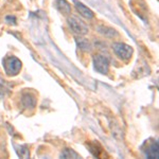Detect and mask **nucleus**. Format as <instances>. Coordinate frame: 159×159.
Listing matches in <instances>:
<instances>
[{
    "label": "nucleus",
    "mask_w": 159,
    "mask_h": 159,
    "mask_svg": "<svg viewBox=\"0 0 159 159\" xmlns=\"http://www.w3.org/2000/svg\"><path fill=\"white\" fill-rule=\"evenodd\" d=\"M3 66L7 75L14 76L19 73L22 65L19 58H17L16 56H7L3 61Z\"/></svg>",
    "instance_id": "obj_1"
},
{
    "label": "nucleus",
    "mask_w": 159,
    "mask_h": 159,
    "mask_svg": "<svg viewBox=\"0 0 159 159\" xmlns=\"http://www.w3.org/2000/svg\"><path fill=\"white\" fill-rule=\"evenodd\" d=\"M112 49L118 55V57L121 58L122 61H129L134 53L133 48L124 43H115L112 45Z\"/></svg>",
    "instance_id": "obj_2"
},
{
    "label": "nucleus",
    "mask_w": 159,
    "mask_h": 159,
    "mask_svg": "<svg viewBox=\"0 0 159 159\" xmlns=\"http://www.w3.org/2000/svg\"><path fill=\"white\" fill-rule=\"evenodd\" d=\"M68 24L70 29L78 35H85L88 33V27L75 16H71L68 19Z\"/></svg>",
    "instance_id": "obj_3"
},
{
    "label": "nucleus",
    "mask_w": 159,
    "mask_h": 159,
    "mask_svg": "<svg viewBox=\"0 0 159 159\" xmlns=\"http://www.w3.org/2000/svg\"><path fill=\"white\" fill-rule=\"evenodd\" d=\"M93 66L98 72L102 74H106L108 73L109 70V61L106 56L104 55H96L93 57Z\"/></svg>",
    "instance_id": "obj_4"
},
{
    "label": "nucleus",
    "mask_w": 159,
    "mask_h": 159,
    "mask_svg": "<svg viewBox=\"0 0 159 159\" xmlns=\"http://www.w3.org/2000/svg\"><path fill=\"white\" fill-rule=\"evenodd\" d=\"M74 6H75L76 10H78L79 14L82 15L83 17H85V18L91 19L94 17V13L92 12L89 7H87L85 4L82 3V2L78 1V0H74Z\"/></svg>",
    "instance_id": "obj_5"
},
{
    "label": "nucleus",
    "mask_w": 159,
    "mask_h": 159,
    "mask_svg": "<svg viewBox=\"0 0 159 159\" xmlns=\"http://www.w3.org/2000/svg\"><path fill=\"white\" fill-rule=\"evenodd\" d=\"M145 156L150 159H157L159 154H158V142L157 141H153L151 144L148 145L147 151H145Z\"/></svg>",
    "instance_id": "obj_6"
},
{
    "label": "nucleus",
    "mask_w": 159,
    "mask_h": 159,
    "mask_svg": "<svg viewBox=\"0 0 159 159\" xmlns=\"http://www.w3.org/2000/svg\"><path fill=\"white\" fill-rule=\"evenodd\" d=\"M56 7L61 14L69 15L71 13V6L67 0H57L56 1Z\"/></svg>",
    "instance_id": "obj_7"
},
{
    "label": "nucleus",
    "mask_w": 159,
    "mask_h": 159,
    "mask_svg": "<svg viewBox=\"0 0 159 159\" xmlns=\"http://www.w3.org/2000/svg\"><path fill=\"white\" fill-rule=\"evenodd\" d=\"M98 31L101 34H103L104 36H109V37H114L116 36L118 34L117 31L111 29V28H107V27H103V25H101V27L98 28Z\"/></svg>",
    "instance_id": "obj_8"
},
{
    "label": "nucleus",
    "mask_w": 159,
    "mask_h": 159,
    "mask_svg": "<svg viewBox=\"0 0 159 159\" xmlns=\"http://www.w3.org/2000/svg\"><path fill=\"white\" fill-rule=\"evenodd\" d=\"M81 156L71 148H65L61 153V158H80Z\"/></svg>",
    "instance_id": "obj_9"
},
{
    "label": "nucleus",
    "mask_w": 159,
    "mask_h": 159,
    "mask_svg": "<svg viewBox=\"0 0 159 159\" xmlns=\"http://www.w3.org/2000/svg\"><path fill=\"white\" fill-rule=\"evenodd\" d=\"M22 102H24L25 107H33L35 105V98L32 94L27 93V94H25L24 98H22Z\"/></svg>",
    "instance_id": "obj_10"
},
{
    "label": "nucleus",
    "mask_w": 159,
    "mask_h": 159,
    "mask_svg": "<svg viewBox=\"0 0 159 159\" xmlns=\"http://www.w3.org/2000/svg\"><path fill=\"white\" fill-rule=\"evenodd\" d=\"M76 43H78L79 47L81 48L82 50L84 51H90L91 50V46L90 43H89V42L87 39H85V38H78L76 39Z\"/></svg>",
    "instance_id": "obj_11"
}]
</instances>
